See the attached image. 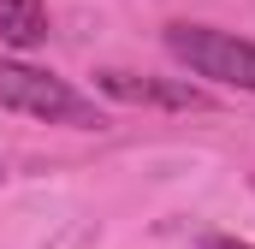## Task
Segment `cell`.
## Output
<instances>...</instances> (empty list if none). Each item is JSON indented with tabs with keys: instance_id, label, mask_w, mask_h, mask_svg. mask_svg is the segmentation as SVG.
<instances>
[{
	"instance_id": "cell-5",
	"label": "cell",
	"mask_w": 255,
	"mask_h": 249,
	"mask_svg": "<svg viewBox=\"0 0 255 249\" xmlns=\"http://www.w3.org/2000/svg\"><path fill=\"white\" fill-rule=\"evenodd\" d=\"M202 249H255V244H244V238H208Z\"/></svg>"
},
{
	"instance_id": "cell-1",
	"label": "cell",
	"mask_w": 255,
	"mask_h": 249,
	"mask_svg": "<svg viewBox=\"0 0 255 249\" xmlns=\"http://www.w3.org/2000/svg\"><path fill=\"white\" fill-rule=\"evenodd\" d=\"M0 107L24 113V119H42V124H71V130H101L107 124L83 89H71L65 77L18 60V54H0Z\"/></svg>"
},
{
	"instance_id": "cell-4",
	"label": "cell",
	"mask_w": 255,
	"mask_h": 249,
	"mask_svg": "<svg viewBox=\"0 0 255 249\" xmlns=\"http://www.w3.org/2000/svg\"><path fill=\"white\" fill-rule=\"evenodd\" d=\"M48 42V0H0V48L30 54Z\"/></svg>"
},
{
	"instance_id": "cell-2",
	"label": "cell",
	"mask_w": 255,
	"mask_h": 249,
	"mask_svg": "<svg viewBox=\"0 0 255 249\" xmlns=\"http://www.w3.org/2000/svg\"><path fill=\"white\" fill-rule=\"evenodd\" d=\"M166 54L184 65L190 77L208 83H226V89H250L255 95V42L232 36V30H214V24H166Z\"/></svg>"
},
{
	"instance_id": "cell-3",
	"label": "cell",
	"mask_w": 255,
	"mask_h": 249,
	"mask_svg": "<svg viewBox=\"0 0 255 249\" xmlns=\"http://www.w3.org/2000/svg\"><path fill=\"white\" fill-rule=\"evenodd\" d=\"M95 89L130 101V107H172V113H202L214 107V95H202L196 83H172V77H136V71H95Z\"/></svg>"
}]
</instances>
